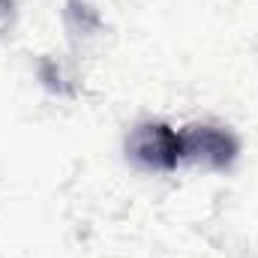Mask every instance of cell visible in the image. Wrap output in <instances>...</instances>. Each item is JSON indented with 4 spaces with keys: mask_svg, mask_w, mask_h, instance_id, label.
<instances>
[{
    "mask_svg": "<svg viewBox=\"0 0 258 258\" xmlns=\"http://www.w3.org/2000/svg\"><path fill=\"white\" fill-rule=\"evenodd\" d=\"M15 21V0H0V36L12 27Z\"/></svg>",
    "mask_w": 258,
    "mask_h": 258,
    "instance_id": "obj_5",
    "label": "cell"
},
{
    "mask_svg": "<svg viewBox=\"0 0 258 258\" xmlns=\"http://www.w3.org/2000/svg\"><path fill=\"white\" fill-rule=\"evenodd\" d=\"M126 156L144 171H174L183 162L180 132L162 120H144L126 135Z\"/></svg>",
    "mask_w": 258,
    "mask_h": 258,
    "instance_id": "obj_1",
    "label": "cell"
},
{
    "mask_svg": "<svg viewBox=\"0 0 258 258\" xmlns=\"http://www.w3.org/2000/svg\"><path fill=\"white\" fill-rule=\"evenodd\" d=\"M63 24H66V30H69L72 39H90L102 27V18H99V12L87 0H66Z\"/></svg>",
    "mask_w": 258,
    "mask_h": 258,
    "instance_id": "obj_3",
    "label": "cell"
},
{
    "mask_svg": "<svg viewBox=\"0 0 258 258\" xmlns=\"http://www.w3.org/2000/svg\"><path fill=\"white\" fill-rule=\"evenodd\" d=\"M39 81H42V87L48 90V93H54V96H72L75 93V84H72V78L66 75V69L57 60H51V57H42L39 60Z\"/></svg>",
    "mask_w": 258,
    "mask_h": 258,
    "instance_id": "obj_4",
    "label": "cell"
},
{
    "mask_svg": "<svg viewBox=\"0 0 258 258\" xmlns=\"http://www.w3.org/2000/svg\"><path fill=\"white\" fill-rule=\"evenodd\" d=\"M180 150L186 162H201L213 171H225L234 165L240 153V141L225 126L216 123H195L180 132Z\"/></svg>",
    "mask_w": 258,
    "mask_h": 258,
    "instance_id": "obj_2",
    "label": "cell"
}]
</instances>
